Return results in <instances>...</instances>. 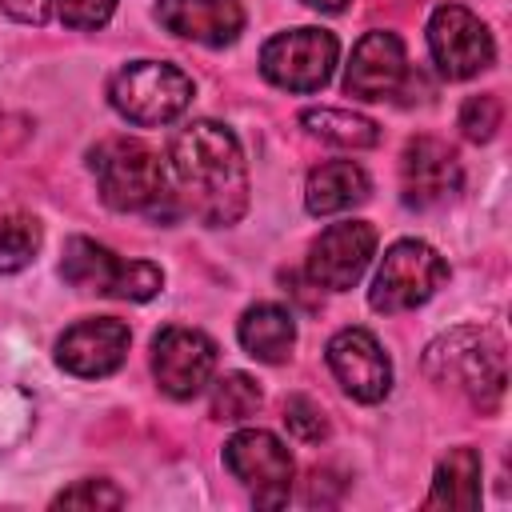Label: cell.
I'll return each mask as SVG.
<instances>
[{
  "instance_id": "1",
  "label": "cell",
  "mask_w": 512,
  "mask_h": 512,
  "mask_svg": "<svg viewBox=\"0 0 512 512\" xmlns=\"http://www.w3.org/2000/svg\"><path fill=\"white\" fill-rule=\"evenodd\" d=\"M168 172L184 208L208 224L228 228L248 208V164L232 128L216 120L184 124L168 144Z\"/></svg>"
},
{
  "instance_id": "2",
  "label": "cell",
  "mask_w": 512,
  "mask_h": 512,
  "mask_svg": "<svg viewBox=\"0 0 512 512\" xmlns=\"http://www.w3.org/2000/svg\"><path fill=\"white\" fill-rule=\"evenodd\" d=\"M424 372L432 384L460 392L480 412H496L508 384L504 344L488 328H452L436 336L424 352Z\"/></svg>"
},
{
  "instance_id": "3",
  "label": "cell",
  "mask_w": 512,
  "mask_h": 512,
  "mask_svg": "<svg viewBox=\"0 0 512 512\" xmlns=\"http://www.w3.org/2000/svg\"><path fill=\"white\" fill-rule=\"evenodd\" d=\"M96 184H100V200L116 212H160L172 196L168 188V168L164 160L132 136H116L92 148L88 156Z\"/></svg>"
},
{
  "instance_id": "4",
  "label": "cell",
  "mask_w": 512,
  "mask_h": 512,
  "mask_svg": "<svg viewBox=\"0 0 512 512\" xmlns=\"http://www.w3.org/2000/svg\"><path fill=\"white\" fill-rule=\"evenodd\" d=\"M192 92H196L192 76L176 64H164V60H132L108 84L112 108L128 124H140V128L176 120L192 104Z\"/></svg>"
},
{
  "instance_id": "5",
  "label": "cell",
  "mask_w": 512,
  "mask_h": 512,
  "mask_svg": "<svg viewBox=\"0 0 512 512\" xmlns=\"http://www.w3.org/2000/svg\"><path fill=\"white\" fill-rule=\"evenodd\" d=\"M60 276L72 288L104 292V296H120V300H152L164 288V272L156 264H148V260H120L116 252H108L104 244H96L88 236H72L64 244Z\"/></svg>"
},
{
  "instance_id": "6",
  "label": "cell",
  "mask_w": 512,
  "mask_h": 512,
  "mask_svg": "<svg viewBox=\"0 0 512 512\" xmlns=\"http://www.w3.org/2000/svg\"><path fill=\"white\" fill-rule=\"evenodd\" d=\"M448 280L444 256L424 240H396L368 288V304L376 312H408L436 296V288Z\"/></svg>"
},
{
  "instance_id": "7",
  "label": "cell",
  "mask_w": 512,
  "mask_h": 512,
  "mask_svg": "<svg viewBox=\"0 0 512 512\" xmlns=\"http://www.w3.org/2000/svg\"><path fill=\"white\" fill-rule=\"evenodd\" d=\"M336 56H340V44L332 32L292 28V32L272 36L260 48V72L268 84H276L284 92H316L328 84Z\"/></svg>"
},
{
  "instance_id": "8",
  "label": "cell",
  "mask_w": 512,
  "mask_h": 512,
  "mask_svg": "<svg viewBox=\"0 0 512 512\" xmlns=\"http://www.w3.org/2000/svg\"><path fill=\"white\" fill-rule=\"evenodd\" d=\"M224 464L228 472L252 492L260 508H280L292 488V452L280 436L264 428H240L224 444Z\"/></svg>"
},
{
  "instance_id": "9",
  "label": "cell",
  "mask_w": 512,
  "mask_h": 512,
  "mask_svg": "<svg viewBox=\"0 0 512 512\" xmlns=\"http://www.w3.org/2000/svg\"><path fill=\"white\" fill-rule=\"evenodd\" d=\"M428 52L440 76L448 80H468L484 72L496 56L492 32L484 28L480 16H472L464 4H440L428 20Z\"/></svg>"
},
{
  "instance_id": "10",
  "label": "cell",
  "mask_w": 512,
  "mask_h": 512,
  "mask_svg": "<svg viewBox=\"0 0 512 512\" xmlns=\"http://www.w3.org/2000/svg\"><path fill=\"white\" fill-rule=\"evenodd\" d=\"M216 372V344L200 328H164L152 340V376L172 400H192Z\"/></svg>"
},
{
  "instance_id": "11",
  "label": "cell",
  "mask_w": 512,
  "mask_h": 512,
  "mask_svg": "<svg viewBox=\"0 0 512 512\" xmlns=\"http://www.w3.org/2000/svg\"><path fill=\"white\" fill-rule=\"evenodd\" d=\"M376 252V228L364 220L328 224L308 248V280L328 292H348Z\"/></svg>"
},
{
  "instance_id": "12",
  "label": "cell",
  "mask_w": 512,
  "mask_h": 512,
  "mask_svg": "<svg viewBox=\"0 0 512 512\" xmlns=\"http://www.w3.org/2000/svg\"><path fill=\"white\" fill-rule=\"evenodd\" d=\"M328 368L340 380V388L360 404H380L392 388V364L372 332L364 328H340L328 340Z\"/></svg>"
},
{
  "instance_id": "13",
  "label": "cell",
  "mask_w": 512,
  "mask_h": 512,
  "mask_svg": "<svg viewBox=\"0 0 512 512\" xmlns=\"http://www.w3.org/2000/svg\"><path fill=\"white\" fill-rule=\"evenodd\" d=\"M128 340H132L128 324H120L116 316H92V320L72 324L56 340V364L72 376L100 380V376H112L124 364Z\"/></svg>"
},
{
  "instance_id": "14",
  "label": "cell",
  "mask_w": 512,
  "mask_h": 512,
  "mask_svg": "<svg viewBox=\"0 0 512 512\" xmlns=\"http://www.w3.org/2000/svg\"><path fill=\"white\" fill-rule=\"evenodd\" d=\"M400 188L408 208H436L460 188V160L436 136H416L400 156Z\"/></svg>"
},
{
  "instance_id": "15",
  "label": "cell",
  "mask_w": 512,
  "mask_h": 512,
  "mask_svg": "<svg viewBox=\"0 0 512 512\" xmlns=\"http://www.w3.org/2000/svg\"><path fill=\"white\" fill-rule=\"evenodd\" d=\"M408 80V56L396 32H364L352 48L348 72H344V92L356 100H388L404 88Z\"/></svg>"
},
{
  "instance_id": "16",
  "label": "cell",
  "mask_w": 512,
  "mask_h": 512,
  "mask_svg": "<svg viewBox=\"0 0 512 512\" xmlns=\"http://www.w3.org/2000/svg\"><path fill=\"white\" fill-rule=\"evenodd\" d=\"M156 20L192 44L224 48L244 32V8L240 0H160Z\"/></svg>"
},
{
  "instance_id": "17",
  "label": "cell",
  "mask_w": 512,
  "mask_h": 512,
  "mask_svg": "<svg viewBox=\"0 0 512 512\" xmlns=\"http://www.w3.org/2000/svg\"><path fill=\"white\" fill-rule=\"evenodd\" d=\"M372 192V180L360 164L352 160H328L320 168L308 172V184H304V204L312 216H336L352 204H364Z\"/></svg>"
},
{
  "instance_id": "18",
  "label": "cell",
  "mask_w": 512,
  "mask_h": 512,
  "mask_svg": "<svg viewBox=\"0 0 512 512\" xmlns=\"http://www.w3.org/2000/svg\"><path fill=\"white\" fill-rule=\"evenodd\" d=\"M240 348L260 364H284L296 344V320L280 304H252L236 324Z\"/></svg>"
},
{
  "instance_id": "19",
  "label": "cell",
  "mask_w": 512,
  "mask_h": 512,
  "mask_svg": "<svg viewBox=\"0 0 512 512\" xmlns=\"http://www.w3.org/2000/svg\"><path fill=\"white\" fill-rule=\"evenodd\" d=\"M480 504V452L460 444L448 448V456L436 464L432 492L424 508H448V512H472Z\"/></svg>"
},
{
  "instance_id": "20",
  "label": "cell",
  "mask_w": 512,
  "mask_h": 512,
  "mask_svg": "<svg viewBox=\"0 0 512 512\" xmlns=\"http://www.w3.org/2000/svg\"><path fill=\"white\" fill-rule=\"evenodd\" d=\"M300 124L312 136H320L336 148H372V144H380V128L368 116H356L348 108H308L300 116Z\"/></svg>"
},
{
  "instance_id": "21",
  "label": "cell",
  "mask_w": 512,
  "mask_h": 512,
  "mask_svg": "<svg viewBox=\"0 0 512 512\" xmlns=\"http://www.w3.org/2000/svg\"><path fill=\"white\" fill-rule=\"evenodd\" d=\"M40 220L24 208H0V272H20L40 252Z\"/></svg>"
},
{
  "instance_id": "22",
  "label": "cell",
  "mask_w": 512,
  "mask_h": 512,
  "mask_svg": "<svg viewBox=\"0 0 512 512\" xmlns=\"http://www.w3.org/2000/svg\"><path fill=\"white\" fill-rule=\"evenodd\" d=\"M260 400H264V396H260V384H256L252 376L228 372V376H220L216 388H212V416H216V420H228V424H240V420L256 416Z\"/></svg>"
},
{
  "instance_id": "23",
  "label": "cell",
  "mask_w": 512,
  "mask_h": 512,
  "mask_svg": "<svg viewBox=\"0 0 512 512\" xmlns=\"http://www.w3.org/2000/svg\"><path fill=\"white\" fill-rule=\"evenodd\" d=\"M500 120H504V108H500V96H492V92L468 96V100L460 104V132H464L472 144L492 140L496 128H500Z\"/></svg>"
},
{
  "instance_id": "24",
  "label": "cell",
  "mask_w": 512,
  "mask_h": 512,
  "mask_svg": "<svg viewBox=\"0 0 512 512\" xmlns=\"http://www.w3.org/2000/svg\"><path fill=\"white\" fill-rule=\"evenodd\" d=\"M32 428V400L28 392L12 388V384H0V452L20 444Z\"/></svg>"
},
{
  "instance_id": "25",
  "label": "cell",
  "mask_w": 512,
  "mask_h": 512,
  "mask_svg": "<svg viewBox=\"0 0 512 512\" xmlns=\"http://www.w3.org/2000/svg\"><path fill=\"white\" fill-rule=\"evenodd\" d=\"M120 504H124V492L108 480H80L52 500V508H120Z\"/></svg>"
},
{
  "instance_id": "26",
  "label": "cell",
  "mask_w": 512,
  "mask_h": 512,
  "mask_svg": "<svg viewBox=\"0 0 512 512\" xmlns=\"http://www.w3.org/2000/svg\"><path fill=\"white\" fill-rule=\"evenodd\" d=\"M284 424H288V432H292L300 444H320V440L328 436V420H324V412H320L308 396H292V400L284 404Z\"/></svg>"
},
{
  "instance_id": "27",
  "label": "cell",
  "mask_w": 512,
  "mask_h": 512,
  "mask_svg": "<svg viewBox=\"0 0 512 512\" xmlns=\"http://www.w3.org/2000/svg\"><path fill=\"white\" fill-rule=\"evenodd\" d=\"M52 4L68 28H100L116 8V0H52Z\"/></svg>"
},
{
  "instance_id": "28",
  "label": "cell",
  "mask_w": 512,
  "mask_h": 512,
  "mask_svg": "<svg viewBox=\"0 0 512 512\" xmlns=\"http://www.w3.org/2000/svg\"><path fill=\"white\" fill-rule=\"evenodd\" d=\"M0 12H8L20 24H44L48 0H0Z\"/></svg>"
},
{
  "instance_id": "29",
  "label": "cell",
  "mask_w": 512,
  "mask_h": 512,
  "mask_svg": "<svg viewBox=\"0 0 512 512\" xmlns=\"http://www.w3.org/2000/svg\"><path fill=\"white\" fill-rule=\"evenodd\" d=\"M308 8H320V12H340L348 0H304Z\"/></svg>"
}]
</instances>
